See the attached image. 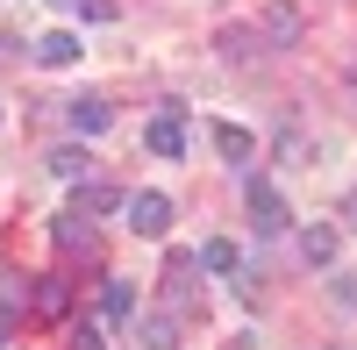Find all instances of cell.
Wrapping results in <instances>:
<instances>
[{"label": "cell", "mask_w": 357, "mask_h": 350, "mask_svg": "<svg viewBox=\"0 0 357 350\" xmlns=\"http://www.w3.org/2000/svg\"><path fill=\"white\" fill-rule=\"evenodd\" d=\"M122 215H129L136 236H165V229H172V200H165V193H129Z\"/></svg>", "instance_id": "6da1fadb"}, {"label": "cell", "mask_w": 357, "mask_h": 350, "mask_svg": "<svg viewBox=\"0 0 357 350\" xmlns=\"http://www.w3.org/2000/svg\"><path fill=\"white\" fill-rule=\"evenodd\" d=\"M143 151H158V158H186V114L165 107L158 122H143Z\"/></svg>", "instance_id": "7a4b0ae2"}, {"label": "cell", "mask_w": 357, "mask_h": 350, "mask_svg": "<svg viewBox=\"0 0 357 350\" xmlns=\"http://www.w3.org/2000/svg\"><path fill=\"white\" fill-rule=\"evenodd\" d=\"M250 222H257V236H286V200H279V186H264V179H250Z\"/></svg>", "instance_id": "3957f363"}, {"label": "cell", "mask_w": 357, "mask_h": 350, "mask_svg": "<svg viewBox=\"0 0 357 350\" xmlns=\"http://www.w3.org/2000/svg\"><path fill=\"white\" fill-rule=\"evenodd\" d=\"M301 36H307L301 8H293V0H272V8H264V43H272V50H293Z\"/></svg>", "instance_id": "277c9868"}, {"label": "cell", "mask_w": 357, "mask_h": 350, "mask_svg": "<svg viewBox=\"0 0 357 350\" xmlns=\"http://www.w3.org/2000/svg\"><path fill=\"white\" fill-rule=\"evenodd\" d=\"M29 57H36L43 72H65V65H79V36L72 29H43V36L29 43Z\"/></svg>", "instance_id": "5b68a950"}, {"label": "cell", "mask_w": 357, "mask_h": 350, "mask_svg": "<svg viewBox=\"0 0 357 350\" xmlns=\"http://www.w3.org/2000/svg\"><path fill=\"white\" fill-rule=\"evenodd\" d=\"M65 122H72L79 136H100V129L114 122V107H107V100H93V93H86V100H72V107H65Z\"/></svg>", "instance_id": "8992f818"}, {"label": "cell", "mask_w": 357, "mask_h": 350, "mask_svg": "<svg viewBox=\"0 0 357 350\" xmlns=\"http://www.w3.org/2000/svg\"><path fill=\"white\" fill-rule=\"evenodd\" d=\"M65 307H72V279H57V272L36 279V314H43V322H57Z\"/></svg>", "instance_id": "52a82bcc"}, {"label": "cell", "mask_w": 357, "mask_h": 350, "mask_svg": "<svg viewBox=\"0 0 357 350\" xmlns=\"http://www.w3.org/2000/svg\"><path fill=\"white\" fill-rule=\"evenodd\" d=\"M100 314H107V322H129V314H136V286L129 279H107L100 286Z\"/></svg>", "instance_id": "ba28073f"}, {"label": "cell", "mask_w": 357, "mask_h": 350, "mask_svg": "<svg viewBox=\"0 0 357 350\" xmlns=\"http://www.w3.org/2000/svg\"><path fill=\"white\" fill-rule=\"evenodd\" d=\"M129 193H114V186H100V179H79V215H114Z\"/></svg>", "instance_id": "9c48e42d"}, {"label": "cell", "mask_w": 357, "mask_h": 350, "mask_svg": "<svg viewBox=\"0 0 357 350\" xmlns=\"http://www.w3.org/2000/svg\"><path fill=\"white\" fill-rule=\"evenodd\" d=\"M215 151H222L229 165H250V158H257V136H250V129H229V122H222V129H215Z\"/></svg>", "instance_id": "30bf717a"}, {"label": "cell", "mask_w": 357, "mask_h": 350, "mask_svg": "<svg viewBox=\"0 0 357 350\" xmlns=\"http://www.w3.org/2000/svg\"><path fill=\"white\" fill-rule=\"evenodd\" d=\"M301 257H307V265H336V229H329V222H314L307 236H301Z\"/></svg>", "instance_id": "8fae6325"}, {"label": "cell", "mask_w": 357, "mask_h": 350, "mask_svg": "<svg viewBox=\"0 0 357 350\" xmlns=\"http://www.w3.org/2000/svg\"><path fill=\"white\" fill-rule=\"evenodd\" d=\"M50 172H57V179H93V158H86V151H72V143H65V151H50Z\"/></svg>", "instance_id": "7c38bea8"}, {"label": "cell", "mask_w": 357, "mask_h": 350, "mask_svg": "<svg viewBox=\"0 0 357 350\" xmlns=\"http://www.w3.org/2000/svg\"><path fill=\"white\" fill-rule=\"evenodd\" d=\"M200 272H222V279H229V272H236V243H229V236H207V243H200Z\"/></svg>", "instance_id": "4fadbf2b"}, {"label": "cell", "mask_w": 357, "mask_h": 350, "mask_svg": "<svg viewBox=\"0 0 357 350\" xmlns=\"http://www.w3.org/2000/svg\"><path fill=\"white\" fill-rule=\"evenodd\" d=\"M143 343H151V350H172L178 343V314H143V329H136Z\"/></svg>", "instance_id": "5bb4252c"}, {"label": "cell", "mask_w": 357, "mask_h": 350, "mask_svg": "<svg viewBox=\"0 0 357 350\" xmlns=\"http://www.w3.org/2000/svg\"><path fill=\"white\" fill-rule=\"evenodd\" d=\"M250 50H264L257 29H222V57H250Z\"/></svg>", "instance_id": "9a60e30c"}, {"label": "cell", "mask_w": 357, "mask_h": 350, "mask_svg": "<svg viewBox=\"0 0 357 350\" xmlns=\"http://www.w3.org/2000/svg\"><path fill=\"white\" fill-rule=\"evenodd\" d=\"M72 350H107V336H100V322H79V329H72Z\"/></svg>", "instance_id": "2e32d148"}, {"label": "cell", "mask_w": 357, "mask_h": 350, "mask_svg": "<svg viewBox=\"0 0 357 350\" xmlns=\"http://www.w3.org/2000/svg\"><path fill=\"white\" fill-rule=\"evenodd\" d=\"M0 343H8V322H0Z\"/></svg>", "instance_id": "e0dca14e"}, {"label": "cell", "mask_w": 357, "mask_h": 350, "mask_svg": "<svg viewBox=\"0 0 357 350\" xmlns=\"http://www.w3.org/2000/svg\"><path fill=\"white\" fill-rule=\"evenodd\" d=\"M350 215H357V200H350Z\"/></svg>", "instance_id": "ac0fdd59"}]
</instances>
